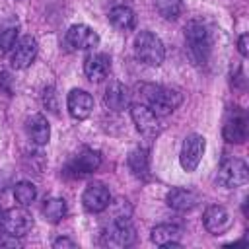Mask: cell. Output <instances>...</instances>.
<instances>
[{
	"mask_svg": "<svg viewBox=\"0 0 249 249\" xmlns=\"http://www.w3.org/2000/svg\"><path fill=\"white\" fill-rule=\"evenodd\" d=\"M185 41L191 60L200 66L206 64L212 53V35L208 25L200 19H191L185 25Z\"/></svg>",
	"mask_w": 249,
	"mask_h": 249,
	"instance_id": "cell-1",
	"label": "cell"
},
{
	"mask_svg": "<svg viewBox=\"0 0 249 249\" xmlns=\"http://www.w3.org/2000/svg\"><path fill=\"white\" fill-rule=\"evenodd\" d=\"M142 97L146 101L144 105H148L156 115H169L183 101V95L177 89L163 86H142Z\"/></svg>",
	"mask_w": 249,
	"mask_h": 249,
	"instance_id": "cell-2",
	"label": "cell"
},
{
	"mask_svg": "<svg viewBox=\"0 0 249 249\" xmlns=\"http://www.w3.org/2000/svg\"><path fill=\"white\" fill-rule=\"evenodd\" d=\"M134 53L140 58V62L148 66H160L165 58V49L163 43L158 35L152 31H140L134 39Z\"/></svg>",
	"mask_w": 249,
	"mask_h": 249,
	"instance_id": "cell-3",
	"label": "cell"
},
{
	"mask_svg": "<svg viewBox=\"0 0 249 249\" xmlns=\"http://www.w3.org/2000/svg\"><path fill=\"white\" fill-rule=\"evenodd\" d=\"M249 179V169H247V163L239 158H230V160H224L220 169H218V183L226 189H235V187H241L245 185Z\"/></svg>",
	"mask_w": 249,
	"mask_h": 249,
	"instance_id": "cell-4",
	"label": "cell"
},
{
	"mask_svg": "<svg viewBox=\"0 0 249 249\" xmlns=\"http://www.w3.org/2000/svg\"><path fill=\"white\" fill-rule=\"evenodd\" d=\"M136 239V230L128 218H115L103 231V243L111 247H128Z\"/></svg>",
	"mask_w": 249,
	"mask_h": 249,
	"instance_id": "cell-5",
	"label": "cell"
},
{
	"mask_svg": "<svg viewBox=\"0 0 249 249\" xmlns=\"http://www.w3.org/2000/svg\"><path fill=\"white\" fill-rule=\"evenodd\" d=\"M204 150H206V140L204 136L200 134H189L185 140H183V148H181V156H179V161H181V167L191 173L198 167L202 156H204Z\"/></svg>",
	"mask_w": 249,
	"mask_h": 249,
	"instance_id": "cell-6",
	"label": "cell"
},
{
	"mask_svg": "<svg viewBox=\"0 0 249 249\" xmlns=\"http://www.w3.org/2000/svg\"><path fill=\"white\" fill-rule=\"evenodd\" d=\"M0 228L12 235H25L31 231L33 228V216L21 206V208H10L6 212H2V222H0Z\"/></svg>",
	"mask_w": 249,
	"mask_h": 249,
	"instance_id": "cell-7",
	"label": "cell"
},
{
	"mask_svg": "<svg viewBox=\"0 0 249 249\" xmlns=\"http://www.w3.org/2000/svg\"><path fill=\"white\" fill-rule=\"evenodd\" d=\"M130 117L138 128L140 134L148 136V138H154L160 134V121H158V115L148 107V105H142V103H136L130 107Z\"/></svg>",
	"mask_w": 249,
	"mask_h": 249,
	"instance_id": "cell-8",
	"label": "cell"
},
{
	"mask_svg": "<svg viewBox=\"0 0 249 249\" xmlns=\"http://www.w3.org/2000/svg\"><path fill=\"white\" fill-rule=\"evenodd\" d=\"M82 202H84V208L89 212H103L111 204V193L103 183L93 181L86 187L82 195Z\"/></svg>",
	"mask_w": 249,
	"mask_h": 249,
	"instance_id": "cell-9",
	"label": "cell"
},
{
	"mask_svg": "<svg viewBox=\"0 0 249 249\" xmlns=\"http://www.w3.org/2000/svg\"><path fill=\"white\" fill-rule=\"evenodd\" d=\"M202 222H204V228L212 233V235H222L226 233L230 228H231V216L230 212L220 206V204H212L204 210V216H202Z\"/></svg>",
	"mask_w": 249,
	"mask_h": 249,
	"instance_id": "cell-10",
	"label": "cell"
},
{
	"mask_svg": "<svg viewBox=\"0 0 249 249\" xmlns=\"http://www.w3.org/2000/svg\"><path fill=\"white\" fill-rule=\"evenodd\" d=\"M66 43L72 47V49H78V51H88V49H93L97 43H99V35L86 23H76L72 25L68 31H66Z\"/></svg>",
	"mask_w": 249,
	"mask_h": 249,
	"instance_id": "cell-11",
	"label": "cell"
},
{
	"mask_svg": "<svg viewBox=\"0 0 249 249\" xmlns=\"http://www.w3.org/2000/svg\"><path fill=\"white\" fill-rule=\"evenodd\" d=\"M222 134H224L226 142H230V144H243L245 142V138H247V119L237 107L226 119Z\"/></svg>",
	"mask_w": 249,
	"mask_h": 249,
	"instance_id": "cell-12",
	"label": "cell"
},
{
	"mask_svg": "<svg viewBox=\"0 0 249 249\" xmlns=\"http://www.w3.org/2000/svg\"><path fill=\"white\" fill-rule=\"evenodd\" d=\"M66 105H68V113L78 119V121H84L91 115L93 111V97L86 91V89H72L68 93V99H66Z\"/></svg>",
	"mask_w": 249,
	"mask_h": 249,
	"instance_id": "cell-13",
	"label": "cell"
},
{
	"mask_svg": "<svg viewBox=\"0 0 249 249\" xmlns=\"http://www.w3.org/2000/svg\"><path fill=\"white\" fill-rule=\"evenodd\" d=\"M35 56H37V41L31 35H25L16 45V51L12 54V68L23 70V68L31 66V62L35 60Z\"/></svg>",
	"mask_w": 249,
	"mask_h": 249,
	"instance_id": "cell-14",
	"label": "cell"
},
{
	"mask_svg": "<svg viewBox=\"0 0 249 249\" xmlns=\"http://www.w3.org/2000/svg\"><path fill=\"white\" fill-rule=\"evenodd\" d=\"M111 58L105 53H93L84 60V72L91 82H101L109 76Z\"/></svg>",
	"mask_w": 249,
	"mask_h": 249,
	"instance_id": "cell-15",
	"label": "cell"
},
{
	"mask_svg": "<svg viewBox=\"0 0 249 249\" xmlns=\"http://www.w3.org/2000/svg\"><path fill=\"white\" fill-rule=\"evenodd\" d=\"M99 165H101V156H99V152L84 150L82 154H78V156L72 160V163L68 165V171H72L74 177H84V175L93 173Z\"/></svg>",
	"mask_w": 249,
	"mask_h": 249,
	"instance_id": "cell-16",
	"label": "cell"
},
{
	"mask_svg": "<svg viewBox=\"0 0 249 249\" xmlns=\"http://www.w3.org/2000/svg\"><path fill=\"white\" fill-rule=\"evenodd\" d=\"M25 132L29 136V140L37 146H45L51 138V126L47 123V119L39 113L31 115L27 121H25Z\"/></svg>",
	"mask_w": 249,
	"mask_h": 249,
	"instance_id": "cell-17",
	"label": "cell"
},
{
	"mask_svg": "<svg viewBox=\"0 0 249 249\" xmlns=\"http://www.w3.org/2000/svg\"><path fill=\"white\" fill-rule=\"evenodd\" d=\"M165 202L169 208H173L177 212H189V210L196 208L198 195L189 191V189H171L165 196Z\"/></svg>",
	"mask_w": 249,
	"mask_h": 249,
	"instance_id": "cell-18",
	"label": "cell"
},
{
	"mask_svg": "<svg viewBox=\"0 0 249 249\" xmlns=\"http://www.w3.org/2000/svg\"><path fill=\"white\" fill-rule=\"evenodd\" d=\"M181 228L175 224H160L152 230V241L160 247H179V237H181Z\"/></svg>",
	"mask_w": 249,
	"mask_h": 249,
	"instance_id": "cell-19",
	"label": "cell"
},
{
	"mask_svg": "<svg viewBox=\"0 0 249 249\" xmlns=\"http://www.w3.org/2000/svg\"><path fill=\"white\" fill-rule=\"evenodd\" d=\"M128 89L121 82H111L109 88L105 89V105L111 111H123L128 105Z\"/></svg>",
	"mask_w": 249,
	"mask_h": 249,
	"instance_id": "cell-20",
	"label": "cell"
},
{
	"mask_svg": "<svg viewBox=\"0 0 249 249\" xmlns=\"http://www.w3.org/2000/svg\"><path fill=\"white\" fill-rule=\"evenodd\" d=\"M128 169L132 171L134 177L138 179H148L150 177V160H148V152L144 148H134L128 154Z\"/></svg>",
	"mask_w": 249,
	"mask_h": 249,
	"instance_id": "cell-21",
	"label": "cell"
},
{
	"mask_svg": "<svg viewBox=\"0 0 249 249\" xmlns=\"http://www.w3.org/2000/svg\"><path fill=\"white\" fill-rule=\"evenodd\" d=\"M109 21H111L117 29L128 31V29H132V27L136 25V14H134L128 6H115V8H111V12H109Z\"/></svg>",
	"mask_w": 249,
	"mask_h": 249,
	"instance_id": "cell-22",
	"label": "cell"
},
{
	"mask_svg": "<svg viewBox=\"0 0 249 249\" xmlns=\"http://www.w3.org/2000/svg\"><path fill=\"white\" fill-rule=\"evenodd\" d=\"M43 216L51 224H58L66 216V200L64 198H49L43 204Z\"/></svg>",
	"mask_w": 249,
	"mask_h": 249,
	"instance_id": "cell-23",
	"label": "cell"
},
{
	"mask_svg": "<svg viewBox=\"0 0 249 249\" xmlns=\"http://www.w3.org/2000/svg\"><path fill=\"white\" fill-rule=\"evenodd\" d=\"M35 196H37V189H35L33 183H29V181L16 183V187H14V198L18 200L19 206H29L35 200Z\"/></svg>",
	"mask_w": 249,
	"mask_h": 249,
	"instance_id": "cell-24",
	"label": "cell"
},
{
	"mask_svg": "<svg viewBox=\"0 0 249 249\" xmlns=\"http://www.w3.org/2000/svg\"><path fill=\"white\" fill-rule=\"evenodd\" d=\"M154 6L165 19H177L183 8L181 0H154Z\"/></svg>",
	"mask_w": 249,
	"mask_h": 249,
	"instance_id": "cell-25",
	"label": "cell"
},
{
	"mask_svg": "<svg viewBox=\"0 0 249 249\" xmlns=\"http://www.w3.org/2000/svg\"><path fill=\"white\" fill-rule=\"evenodd\" d=\"M18 39V27H6L0 31V56H4L8 51L16 47Z\"/></svg>",
	"mask_w": 249,
	"mask_h": 249,
	"instance_id": "cell-26",
	"label": "cell"
},
{
	"mask_svg": "<svg viewBox=\"0 0 249 249\" xmlns=\"http://www.w3.org/2000/svg\"><path fill=\"white\" fill-rule=\"evenodd\" d=\"M0 247H21L18 235H12V233H0Z\"/></svg>",
	"mask_w": 249,
	"mask_h": 249,
	"instance_id": "cell-27",
	"label": "cell"
},
{
	"mask_svg": "<svg viewBox=\"0 0 249 249\" xmlns=\"http://www.w3.org/2000/svg\"><path fill=\"white\" fill-rule=\"evenodd\" d=\"M249 35L247 33H243L241 37H239V41H237V49H239V53H241V56H247L249 54Z\"/></svg>",
	"mask_w": 249,
	"mask_h": 249,
	"instance_id": "cell-28",
	"label": "cell"
},
{
	"mask_svg": "<svg viewBox=\"0 0 249 249\" xmlns=\"http://www.w3.org/2000/svg\"><path fill=\"white\" fill-rule=\"evenodd\" d=\"M53 247H54V249H60V247L74 249V247H76V241H72V239H68V237H58V239L53 241Z\"/></svg>",
	"mask_w": 249,
	"mask_h": 249,
	"instance_id": "cell-29",
	"label": "cell"
},
{
	"mask_svg": "<svg viewBox=\"0 0 249 249\" xmlns=\"http://www.w3.org/2000/svg\"><path fill=\"white\" fill-rule=\"evenodd\" d=\"M10 82H12V78H10V74L8 72H0V86L10 93L12 91V88H10Z\"/></svg>",
	"mask_w": 249,
	"mask_h": 249,
	"instance_id": "cell-30",
	"label": "cell"
}]
</instances>
